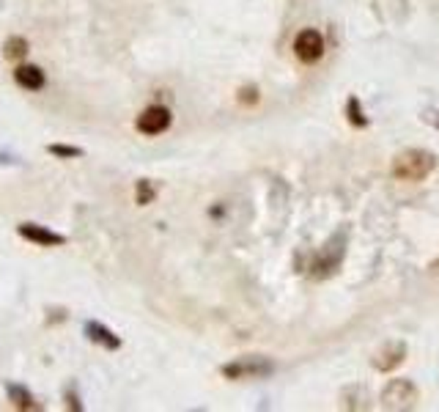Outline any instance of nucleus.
<instances>
[{
	"mask_svg": "<svg viewBox=\"0 0 439 412\" xmlns=\"http://www.w3.org/2000/svg\"><path fill=\"white\" fill-rule=\"evenodd\" d=\"M437 168V157L425 149H406L393 157V176L401 181H423Z\"/></svg>",
	"mask_w": 439,
	"mask_h": 412,
	"instance_id": "obj_1",
	"label": "nucleus"
},
{
	"mask_svg": "<svg viewBox=\"0 0 439 412\" xmlns=\"http://www.w3.org/2000/svg\"><path fill=\"white\" fill-rule=\"evenodd\" d=\"M382 401L390 410H406V407H415L418 404V388L415 382L409 379H393L382 393Z\"/></svg>",
	"mask_w": 439,
	"mask_h": 412,
	"instance_id": "obj_2",
	"label": "nucleus"
},
{
	"mask_svg": "<svg viewBox=\"0 0 439 412\" xmlns=\"http://www.w3.org/2000/svg\"><path fill=\"white\" fill-rule=\"evenodd\" d=\"M294 53H297L302 64H316L318 58L324 55V36L313 28L299 31L297 39H294Z\"/></svg>",
	"mask_w": 439,
	"mask_h": 412,
	"instance_id": "obj_3",
	"label": "nucleus"
},
{
	"mask_svg": "<svg viewBox=\"0 0 439 412\" xmlns=\"http://www.w3.org/2000/svg\"><path fill=\"white\" fill-rule=\"evenodd\" d=\"M173 121V116H171V110L165 108V105H151V108H146L138 116V132L143 135H159V132H165L168 126Z\"/></svg>",
	"mask_w": 439,
	"mask_h": 412,
	"instance_id": "obj_4",
	"label": "nucleus"
},
{
	"mask_svg": "<svg viewBox=\"0 0 439 412\" xmlns=\"http://www.w3.org/2000/svg\"><path fill=\"white\" fill-rule=\"evenodd\" d=\"M272 371V363H266L261 358H242L233 360L228 366H223V376L228 379H245V376H263Z\"/></svg>",
	"mask_w": 439,
	"mask_h": 412,
	"instance_id": "obj_5",
	"label": "nucleus"
},
{
	"mask_svg": "<svg viewBox=\"0 0 439 412\" xmlns=\"http://www.w3.org/2000/svg\"><path fill=\"white\" fill-rule=\"evenodd\" d=\"M17 233L22 239L34 242V245H41V248H58V245L66 242L64 233H55L50 228H44V226H36V223H22V226H17Z\"/></svg>",
	"mask_w": 439,
	"mask_h": 412,
	"instance_id": "obj_6",
	"label": "nucleus"
},
{
	"mask_svg": "<svg viewBox=\"0 0 439 412\" xmlns=\"http://www.w3.org/2000/svg\"><path fill=\"white\" fill-rule=\"evenodd\" d=\"M14 80H17V86H22V89L28 91L44 89V83H47L44 72L39 66H34V64H19L17 69H14Z\"/></svg>",
	"mask_w": 439,
	"mask_h": 412,
	"instance_id": "obj_7",
	"label": "nucleus"
},
{
	"mask_svg": "<svg viewBox=\"0 0 439 412\" xmlns=\"http://www.w3.org/2000/svg\"><path fill=\"white\" fill-rule=\"evenodd\" d=\"M404 355H406V346L404 343H393V346H385L376 358H373V368H379V371H393L395 366H401L404 363Z\"/></svg>",
	"mask_w": 439,
	"mask_h": 412,
	"instance_id": "obj_8",
	"label": "nucleus"
},
{
	"mask_svg": "<svg viewBox=\"0 0 439 412\" xmlns=\"http://www.w3.org/2000/svg\"><path fill=\"white\" fill-rule=\"evenodd\" d=\"M86 336L94 341V343L105 346V349H118V346H121V338H118L113 330H107L105 324H99V322H86Z\"/></svg>",
	"mask_w": 439,
	"mask_h": 412,
	"instance_id": "obj_9",
	"label": "nucleus"
},
{
	"mask_svg": "<svg viewBox=\"0 0 439 412\" xmlns=\"http://www.w3.org/2000/svg\"><path fill=\"white\" fill-rule=\"evenodd\" d=\"M6 391H9V401L17 407V410H41L39 404H36L34 393L25 388V385H17V382H9L6 385Z\"/></svg>",
	"mask_w": 439,
	"mask_h": 412,
	"instance_id": "obj_10",
	"label": "nucleus"
},
{
	"mask_svg": "<svg viewBox=\"0 0 439 412\" xmlns=\"http://www.w3.org/2000/svg\"><path fill=\"white\" fill-rule=\"evenodd\" d=\"M3 55H6L9 61H22V58L28 55V39L9 36L6 39V44H3Z\"/></svg>",
	"mask_w": 439,
	"mask_h": 412,
	"instance_id": "obj_11",
	"label": "nucleus"
},
{
	"mask_svg": "<svg viewBox=\"0 0 439 412\" xmlns=\"http://www.w3.org/2000/svg\"><path fill=\"white\" fill-rule=\"evenodd\" d=\"M53 157H61V160H77V157H83V149H77V146H64V144H53L47 149Z\"/></svg>",
	"mask_w": 439,
	"mask_h": 412,
	"instance_id": "obj_12",
	"label": "nucleus"
},
{
	"mask_svg": "<svg viewBox=\"0 0 439 412\" xmlns=\"http://www.w3.org/2000/svg\"><path fill=\"white\" fill-rule=\"evenodd\" d=\"M346 113H349V121L354 126H368V119L363 116V105L357 102V96H351L349 102H346Z\"/></svg>",
	"mask_w": 439,
	"mask_h": 412,
	"instance_id": "obj_13",
	"label": "nucleus"
},
{
	"mask_svg": "<svg viewBox=\"0 0 439 412\" xmlns=\"http://www.w3.org/2000/svg\"><path fill=\"white\" fill-rule=\"evenodd\" d=\"M157 196V190H154V184L148 179H141L138 181V190H135V198H138V204L146 206V204H151V198Z\"/></svg>",
	"mask_w": 439,
	"mask_h": 412,
	"instance_id": "obj_14",
	"label": "nucleus"
},
{
	"mask_svg": "<svg viewBox=\"0 0 439 412\" xmlns=\"http://www.w3.org/2000/svg\"><path fill=\"white\" fill-rule=\"evenodd\" d=\"M0 162H11V157L9 154H0Z\"/></svg>",
	"mask_w": 439,
	"mask_h": 412,
	"instance_id": "obj_15",
	"label": "nucleus"
}]
</instances>
